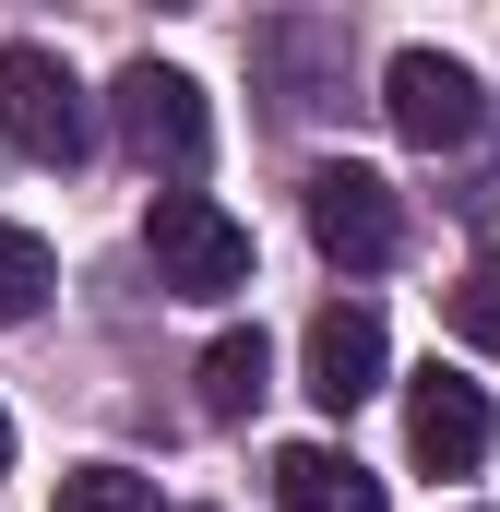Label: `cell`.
Listing matches in <instances>:
<instances>
[{
  "mask_svg": "<svg viewBox=\"0 0 500 512\" xmlns=\"http://www.w3.org/2000/svg\"><path fill=\"white\" fill-rule=\"evenodd\" d=\"M143 262H155L167 298L215 310V298L250 286V227L215 203V191H155V203H143Z\"/></svg>",
  "mask_w": 500,
  "mask_h": 512,
  "instance_id": "1",
  "label": "cell"
},
{
  "mask_svg": "<svg viewBox=\"0 0 500 512\" xmlns=\"http://www.w3.org/2000/svg\"><path fill=\"white\" fill-rule=\"evenodd\" d=\"M108 108H120V143L167 179V191L203 179V155H215V108H203V84H191L179 60H131L120 84H108Z\"/></svg>",
  "mask_w": 500,
  "mask_h": 512,
  "instance_id": "2",
  "label": "cell"
},
{
  "mask_svg": "<svg viewBox=\"0 0 500 512\" xmlns=\"http://www.w3.org/2000/svg\"><path fill=\"white\" fill-rule=\"evenodd\" d=\"M0 143L12 155H36V167H84L96 155V108H84V84H72V60L60 48H0Z\"/></svg>",
  "mask_w": 500,
  "mask_h": 512,
  "instance_id": "3",
  "label": "cell"
},
{
  "mask_svg": "<svg viewBox=\"0 0 500 512\" xmlns=\"http://www.w3.org/2000/svg\"><path fill=\"white\" fill-rule=\"evenodd\" d=\"M310 239H322V262H346V274H381V262L405 251V215H393V179L381 167H358V155H334V167H310Z\"/></svg>",
  "mask_w": 500,
  "mask_h": 512,
  "instance_id": "4",
  "label": "cell"
},
{
  "mask_svg": "<svg viewBox=\"0 0 500 512\" xmlns=\"http://www.w3.org/2000/svg\"><path fill=\"white\" fill-rule=\"evenodd\" d=\"M381 108H393V131H405L417 155H453V143H477V120H489L477 72H465V60H441V48H393Z\"/></svg>",
  "mask_w": 500,
  "mask_h": 512,
  "instance_id": "5",
  "label": "cell"
},
{
  "mask_svg": "<svg viewBox=\"0 0 500 512\" xmlns=\"http://www.w3.org/2000/svg\"><path fill=\"white\" fill-rule=\"evenodd\" d=\"M298 370H310V405H322V417H358V405L393 382V334H381V310H370V298H334V310L310 322Z\"/></svg>",
  "mask_w": 500,
  "mask_h": 512,
  "instance_id": "6",
  "label": "cell"
},
{
  "mask_svg": "<svg viewBox=\"0 0 500 512\" xmlns=\"http://www.w3.org/2000/svg\"><path fill=\"white\" fill-rule=\"evenodd\" d=\"M489 393L465 382V370H441V358H429V370H417V382H405V453H417V465H429V477H477V465H489Z\"/></svg>",
  "mask_w": 500,
  "mask_h": 512,
  "instance_id": "7",
  "label": "cell"
},
{
  "mask_svg": "<svg viewBox=\"0 0 500 512\" xmlns=\"http://www.w3.org/2000/svg\"><path fill=\"white\" fill-rule=\"evenodd\" d=\"M274 501L286 512H381V477L358 453H334V441H286L274 453Z\"/></svg>",
  "mask_w": 500,
  "mask_h": 512,
  "instance_id": "8",
  "label": "cell"
},
{
  "mask_svg": "<svg viewBox=\"0 0 500 512\" xmlns=\"http://www.w3.org/2000/svg\"><path fill=\"white\" fill-rule=\"evenodd\" d=\"M262 382H274V346H262V334H215V346H203V417H250Z\"/></svg>",
  "mask_w": 500,
  "mask_h": 512,
  "instance_id": "9",
  "label": "cell"
},
{
  "mask_svg": "<svg viewBox=\"0 0 500 512\" xmlns=\"http://www.w3.org/2000/svg\"><path fill=\"white\" fill-rule=\"evenodd\" d=\"M48 286H60V251H48L36 227H0V322H36Z\"/></svg>",
  "mask_w": 500,
  "mask_h": 512,
  "instance_id": "10",
  "label": "cell"
},
{
  "mask_svg": "<svg viewBox=\"0 0 500 512\" xmlns=\"http://www.w3.org/2000/svg\"><path fill=\"white\" fill-rule=\"evenodd\" d=\"M48 512H167V501H155V477H143V465H72Z\"/></svg>",
  "mask_w": 500,
  "mask_h": 512,
  "instance_id": "11",
  "label": "cell"
},
{
  "mask_svg": "<svg viewBox=\"0 0 500 512\" xmlns=\"http://www.w3.org/2000/svg\"><path fill=\"white\" fill-rule=\"evenodd\" d=\"M453 334H465L477 358H500V239L465 262V286H453Z\"/></svg>",
  "mask_w": 500,
  "mask_h": 512,
  "instance_id": "12",
  "label": "cell"
},
{
  "mask_svg": "<svg viewBox=\"0 0 500 512\" xmlns=\"http://www.w3.org/2000/svg\"><path fill=\"white\" fill-rule=\"evenodd\" d=\"M0 477H12V417H0Z\"/></svg>",
  "mask_w": 500,
  "mask_h": 512,
  "instance_id": "13",
  "label": "cell"
}]
</instances>
